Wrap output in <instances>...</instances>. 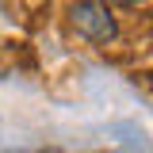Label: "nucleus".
Wrapping results in <instances>:
<instances>
[{
	"label": "nucleus",
	"mask_w": 153,
	"mask_h": 153,
	"mask_svg": "<svg viewBox=\"0 0 153 153\" xmlns=\"http://www.w3.org/2000/svg\"><path fill=\"white\" fill-rule=\"evenodd\" d=\"M69 27L80 38H88L92 46H111L119 38V19L107 4H96V0H80L69 4Z\"/></svg>",
	"instance_id": "obj_1"
}]
</instances>
